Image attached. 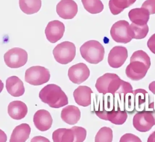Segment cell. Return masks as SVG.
Here are the masks:
<instances>
[{"mask_svg":"<svg viewBox=\"0 0 155 142\" xmlns=\"http://www.w3.org/2000/svg\"><path fill=\"white\" fill-rule=\"evenodd\" d=\"M95 87L99 93L103 95L110 94L115 96L118 94L126 95L133 93V88L129 82L122 80L117 75L106 73L97 79Z\"/></svg>","mask_w":155,"mask_h":142,"instance_id":"obj_1","label":"cell"},{"mask_svg":"<svg viewBox=\"0 0 155 142\" xmlns=\"http://www.w3.org/2000/svg\"><path fill=\"white\" fill-rule=\"evenodd\" d=\"M151 66L150 59L142 50L135 51L130 58V63L126 69L128 78L133 81H139L145 77Z\"/></svg>","mask_w":155,"mask_h":142,"instance_id":"obj_2","label":"cell"},{"mask_svg":"<svg viewBox=\"0 0 155 142\" xmlns=\"http://www.w3.org/2000/svg\"><path fill=\"white\" fill-rule=\"evenodd\" d=\"M39 98L43 103L52 108H60L68 104V99L60 87L50 84L44 87L39 93Z\"/></svg>","mask_w":155,"mask_h":142,"instance_id":"obj_3","label":"cell"},{"mask_svg":"<svg viewBox=\"0 0 155 142\" xmlns=\"http://www.w3.org/2000/svg\"><path fill=\"white\" fill-rule=\"evenodd\" d=\"M80 50L82 57L90 64H97L104 59L105 49L97 40L87 41L81 46Z\"/></svg>","mask_w":155,"mask_h":142,"instance_id":"obj_4","label":"cell"},{"mask_svg":"<svg viewBox=\"0 0 155 142\" xmlns=\"http://www.w3.org/2000/svg\"><path fill=\"white\" fill-rule=\"evenodd\" d=\"M53 54L57 62L62 65H67L75 58L76 47L72 42L64 41L55 47L53 50Z\"/></svg>","mask_w":155,"mask_h":142,"instance_id":"obj_5","label":"cell"},{"mask_svg":"<svg viewBox=\"0 0 155 142\" xmlns=\"http://www.w3.org/2000/svg\"><path fill=\"white\" fill-rule=\"evenodd\" d=\"M51 75L48 69L41 66H34L27 69L25 80L33 86H40L48 82Z\"/></svg>","mask_w":155,"mask_h":142,"instance_id":"obj_6","label":"cell"},{"mask_svg":"<svg viewBox=\"0 0 155 142\" xmlns=\"http://www.w3.org/2000/svg\"><path fill=\"white\" fill-rule=\"evenodd\" d=\"M5 64L11 68H18L24 66L28 60V54L20 48L15 47L9 50L4 56Z\"/></svg>","mask_w":155,"mask_h":142,"instance_id":"obj_7","label":"cell"},{"mask_svg":"<svg viewBox=\"0 0 155 142\" xmlns=\"http://www.w3.org/2000/svg\"><path fill=\"white\" fill-rule=\"evenodd\" d=\"M110 34L113 40L117 43L127 44L132 40L129 23L125 20L117 21L112 25Z\"/></svg>","mask_w":155,"mask_h":142,"instance_id":"obj_8","label":"cell"},{"mask_svg":"<svg viewBox=\"0 0 155 142\" xmlns=\"http://www.w3.org/2000/svg\"><path fill=\"white\" fill-rule=\"evenodd\" d=\"M155 125V118L150 110L143 109L138 111L133 118V125L140 132L149 131Z\"/></svg>","mask_w":155,"mask_h":142,"instance_id":"obj_9","label":"cell"},{"mask_svg":"<svg viewBox=\"0 0 155 142\" xmlns=\"http://www.w3.org/2000/svg\"><path fill=\"white\" fill-rule=\"evenodd\" d=\"M90 71L87 66L83 63H78L71 67L68 71L70 80L74 84L80 85L89 77Z\"/></svg>","mask_w":155,"mask_h":142,"instance_id":"obj_10","label":"cell"},{"mask_svg":"<svg viewBox=\"0 0 155 142\" xmlns=\"http://www.w3.org/2000/svg\"><path fill=\"white\" fill-rule=\"evenodd\" d=\"M64 24L58 20L50 21L45 30L47 39L51 43H55L61 39L65 32Z\"/></svg>","mask_w":155,"mask_h":142,"instance_id":"obj_11","label":"cell"},{"mask_svg":"<svg viewBox=\"0 0 155 142\" xmlns=\"http://www.w3.org/2000/svg\"><path fill=\"white\" fill-rule=\"evenodd\" d=\"M56 11L61 18L72 19L78 13V5L73 0H61L57 5Z\"/></svg>","mask_w":155,"mask_h":142,"instance_id":"obj_12","label":"cell"},{"mask_svg":"<svg viewBox=\"0 0 155 142\" xmlns=\"http://www.w3.org/2000/svg\"><path fill=\"white\" fill-rule=\"evenodd\" d=\"M127 57V49L122 46H116L109 53L108 63L111 67L118 68L122 66Z\"/></svg>","mask_w":155,"mask_h":142,"instance_id":"obj_13","label":"cell"},{"mask_svg":"<svg viewBox=\"0 0 155 142\" xmlns=\"http://www.w3.org/2000/svg\"><path fill=\"white\" fill-rule=\"evenodd\" d=\"M33 122L39 130L44 132L51 127L53 119L48 111L45 109H40L37 111L34 115Z\"/></svg>","mask_w":155,"mask_h":142,"instance_id":"obj_14","label":"cell"},{"mask_svg":"<svg viewBox=\"0 0 155 142\" xmlns=\"http://www.w3.org/2000/svg\"><path fill=\"white\" fill-rule=\"evenodd\" d=\"M93 91L87 86H79L73 92L75 102L79 105L87 107L91 104V94Z\"/></svg>","mask_w":155,"mask_h":142,"instance_id":"obj_15","label":"cell"},{"mask_svg":"<svg viewBox=\"0 0 155 142\" xmlns=\"http://www.w3.org/2000/svg\"><path fill=\"white\" fill-rule=\"evenodd\" d=\"M6 87L9 94L15 97L21 96L25 93L23 82L16 76L10 77L7 79Z\"/></svg>","mask_w":155,"mask_h":142,"instance_id":"obj_16","label":"cell"},{"mask_svg":"<svg viewBox=\"0 0 155 142\" xmlns=\"http://www.w3.org/2000/svg\"><path fill=\"white\" fill-rule=\"evenodd\" d=\"M27 105L21 101H13L8 106V113L10 116L15 120H21L28 114Z\"/></svg>","mask_w":155,"mask_h":142,"instance_id":"obj_17","label":"cell"},{"mask_svg":"<svg viewBox=\"0 0 155 142\" xmlns=\"http://www.w3.org/2000/svg\"><path fill=\"white\" fill-rule=\"evenodd\" d=\"M61 116V119L67 124L74 125L80 119L81 111L78 107L68 105L63 108Z\"/></svg>","mask_w":155,"mask_h":142,"instance_id":"obj_18","label":"cell"},{"mask_svg":"<svg viewBox=\"0 0 155 142\" xmlns=\"http://www.w3.org/2000/svg\"><path fill=\"white\" fill-rule=\"evenodd\" d=\"M148 11L144 8H137L131 10L128 17L132 23L140 26L147 25L150 19Z\"/></svg>","mask_w":155,"mask_h":142,"instance_id":"obj_19","label":"cell"},{"mask_svg":"<svg viewBox=\"0 0 155 142\" xmlns=\"http://www.w3.org/2000/svg\"><path fill=\"white\" fill-rule=\"evenodd\" d=\"M127 112L125 109L121 110L119 105L116 104L112 110L107 113L105 120H108L116 125H122L127 118Z\"/></svg>","mask_w":155,"mask_h":142,"instance_id":"obj_20","label":"cell"},{"mask_svg":"<svg viewBox=\"0 0 155 142\" xmlns=\"http://www.w3.org/2000/svg\"><path fill=\"white\" fill-rule=\"evenodd\" d=\"M31 129L29 125L25 123L16 127L12 134L10 142H25L30 134Z\"/></svg>","mask_w":155,"mask_h":142,"instance_id":"obj_21","label":"cell"},{"mask_svg":"<svg viewBox=\"0 0 155 142\" xmlns=\"http://www.w3.org/2000/svg\"><path fill=\"white\" fill-rule=\"evenodd\" d=\"M19 7L22 12L27 15L35 14L41 7V0H19Z\"/></svg>","mask_w":155,"mask_h":142,"instance_id":"obj_22","label":"cell"},{"mask_svg":"<svg viewBox=\"0 0 155 142\" xmlns=\"http://www.w3.org/2000/svg\"><path fill=\"white\" fill-rule=\"evenodd\" d=\"M137 0H110L109 7L113 15L121 13L127 8L133 5Z\"/></svg>","mask_w":155,"mask_h":142,"instance_id":"obj_23","label":"cell"},{"mask_svg":"<svg viewBox=\"0 0 155 142\" xmlns=\"http://www.w3.org/2000/svg\"><path fill=\"white\" fill-rule=\"evenodd\" d=\"M52 139L54 142H74V133L71 128H59L52 134Z\"/></svg>","mask_w":155,"mask_h":142,"instance_id":"obj_24","label":"cell"},{"mask_svg":"<svg viewBox=\"0 0 155 142\" xmlns=\"http://www.w3.org/2000/svg\"><path fill=\"white\" fill-rule=\"evenodd\" d=\"M148 94L146 90L143 89H137L133 90V100H129V105L133 106L134 109H139L140 107L146 103L147 100V94Z\"/></svg>","mask_w":155,"mask_h":142,"instance_id":"obj_25","label":"cell"},{"mask_svg":"<svg viewBox=\"0 0 155 142\" xmlns=\"http://www.w3.org/2000/svg\"><path fill=\"white\" fill-rule=\"evenodd\" d=\"M87 11L92 14L100 13L104 9V5L101 0H81Z\"/></svg>","mask_w":155,"mask_h":142,"instance_id":"obj_26","label":"cell"},{"mask_svg":"<svg viewBox=\"0 0 155 142\" xmlns=\"http://www.w3.org/2000/svg\"><path fill=\"white\" fill-rule=\"evenodd\" d=\"M130 30L132 39H142L147 37L149 32V27L147 24L140 26L132 23L130 25Z\"/></svg>","mask_w":155,"mask_h":142,"instance_id":"obj_27","label":"cell"},{"mask_svg":"<svg viewBox=\"0 0 155 142\" xmlns=\"http://www.w3.org/2000/svg\"><path fill=\"white\" fill-rule=\"evenodd\" d=\"M113 131L111 128L107 127H101L95 137V141L97 142H112Z\"/></svg>","mask_w":155,"mask_h":142,"instance_id":"obj_28","label":"cell"},{"mask_svg":"<svg viewBox=\"0 0 155 142\" xmlns=\"http://www.w3.org/2000/svg\"><path fill=\"white\" fill-rule=\"evenodd\" d=\"M74 134V142H83L87 136V131L81 127L74 126L71 127Z\"/></svg>","mask_w":155,"mask_h":142,"instance_id":"obj_29","label":"cell"},{"mask_svg":"<svg viewBox=\"0 0 155 142\" xmlns=\"http://www.w3.org/2000/svg\"><path fill=\"white\" fill-rule=\"evenodd\" d=\"M141 8L147 10L150 15L155 14V0H146Z\"/></svg>","mask_w":155,"mask_h":142,"instance_id":"obj_30","label":"cell"},{"mask_svg":"<svg viewBox=\"0 0 155 142\" xmlns=\"http://www.w3.org/2000/svg\"><path fill=\"white\" fill-rule=\"evenodd\" d=\"M120 142H141L138 137L132 134H126L122 136Z\"/></svg>","mask_w":155,"mask_h":142,"instance_id":"obj_31","label":"cell"},{"mask_svg":"<svg viewBox=\"0 0 155 142\" xmlns=\"http://www.w3.org/2000/svg\"><path fill=\"white\" fill-rule=\"evenodd\" d=\"M147 45L151 52L155 54V34L152 35L149 39Z\"/></svg>","mask_w":155,"mask_h":142,"instance_id":"obj_32","label":"cell"},{"mask_svg":"<svg viewBox=\"0 0 155 142\" xmlns=\"http://www.w3.org/2000/svg\"><path fill=\"white\" fill-rule=\"evenodd\" d=\"M36 142V141H45V142H50L48 139H47L46 137L41 136L35 137L34 138H32L31 140V142Z\"/></svg>","mask_w":155,"mask_h":142,"instance_id":"obj_33","label":"cell"},{"mask_svg":"<svg viewBox=\"0 0 155 142\" xmlns=\"http://www.w3.org/2000/svg\"><path fill=\"white\" fill-rule=\"evenodd\" d=\"M149 89L150 92L153 93V95H155V81H152L149 84Z\"/></svg>","mask_w":155,"mask_h":142,"instance_id":"obj_34","label":"cell"},{"mask_svg":"<svg viewBox=\"0 0 155 142\" xmlns=\"http://www.w3.org/2000/svg\"><path fill=\"white\" fill-rule=\"evenodd\" d=\"M147 142H155V131L150 134L147 139Z\"/></svg>","mask_w":155,"mask_h":142,"instance_id":"obj_35","label":"cell"},{"mask_svg":"<svg viewBox=\"0 0 155 142\" xmlns=\"http://www.w3.org/2000/svg\"><path fill=\"white\" fill-rule=\"evenodd\" d=\"M150 109V111H151V114L153 115V117H154V118H155V108H149Z\"/></svg>","mask_w":155,"mask_h":142,"instance_id":"obj_36","label":"cell"}]
</instances>
